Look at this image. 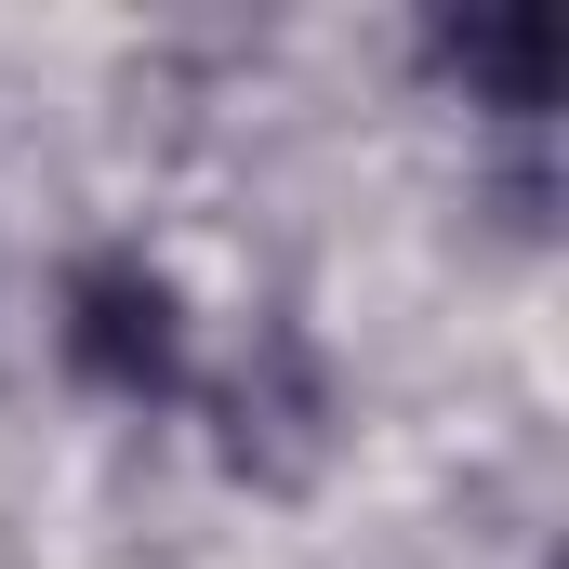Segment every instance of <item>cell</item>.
<instances>
[{
  "mask_svg": "<svg viewBox=\"0 0 569 569\" xmlns=\"http://www.w3.org/2000/svg\"><path fill=\"white\" fill-rule=\"evenodd\" d=\"M67 371L93 385V398H186V371H199V318H186V291L159 279L146 252H93L80 279H67Z\"/></svg>",
  "mask_w": 569,
  "mask_h": 569,
  "instance_id": "cell-1",
  "label": "cell"
}]
</instances>
